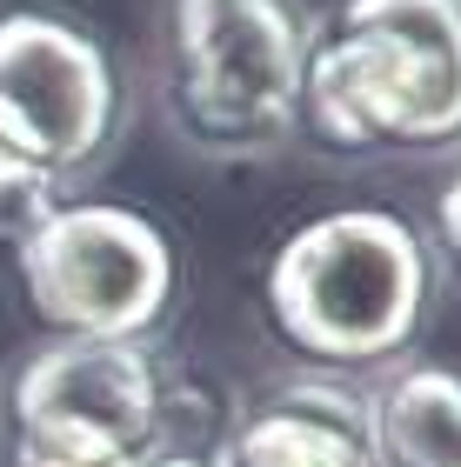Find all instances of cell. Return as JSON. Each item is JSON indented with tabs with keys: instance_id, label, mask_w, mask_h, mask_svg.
Here are the masks:
<instances>
[{
	"instance_id": "8",
	"label": "cell",
	"mask_w": 461,
	"mask_h": 467,
	"mask_svg": "<svg viewBox=\"0 0 461 467\" xmlns=\"http://www.w3.org/2000/svg\"><path fill=\"white\" fill-rule=\"evenodd\" d=\"M374 467H461V374L408 368L368 400Z\"/></svg>"
},
{
	"instance_id": "10",
	"label": "cell",
	"mask_w": 461,
	"mask_h": 467,
	"mask_svg": "<svg viewBox=\"0 0 461 467\" xmlns=\"http://www.w3.org/2000/svg\"><path fill=\"white\" fill-rule=\"evenodd\" d=\"M148 467H221V454H167V448H154Z\"/></svg>"
},
{
	"instance_id": "9",
	"label": "cell",
	"mask_w": 461,
	"mask_h": 467,
	"mask_svg": "<svg viewBox=\"0 0 461 467\" xmlns=\"http://www.w3.org/2000/svg\"><path fill=\"white\" fill-rule=\"evenodd\" d=\"M435 221H442V241H448L455 267H461V174L442 187V201H435Z\"/></svg>"
},
{
	"instance_id": "4",
	"label": "cell",
	"mask_w": 461,
	"mask_h": 467,
	"mask_svg": "<svg viewBox=\"0 0 461 467\" xmlns=\"http://www.w3.org/2000/svg\"><path fill=\"white\" fill-rule=\"evenodd\" d=\"M20 287L60 341H141L174 301V247L114 201L40 207L20 234Z\"/></svg>"
},
{
	"instance_id": "2",
	"label": "cell",
	"mask_w": 461,
	"mask_h": 467,
	"mask_svg": "<svg viewBox=\"0 0 461 467\" xmlns=\"http://www.w3.org/2000/svg\"><path fill=\"white\" fill-rule=\"evenodd\" d=\"M428 314V254L408 221L341 207L295 227L267 261V321L295 354L368 368L414 341Z\"/></svg>"
},
{
	"instance_id": "1",
	"label": "cell",
	"mask_w": 461,
	"mask_h": 467,
	"mask_svg": "<svg viewBox=\"0 0 461 467\" xmlns=\"http://www.w3.org/2000/svg\"><path fill=\"white\" fill-rule=\"evenodd\" d=\"M301 114L334 147L461 134V0H348L301 67Z\"/></svg>"
},
{
	"instance_id": "7",
	"label": "cell",
	"mask_w": 461,
	"mask_h": 467,
	"mask_svg": "<svg viewBox=\"0 0 461 467\" xmlns=\"http://www.w3.org/2000/svg\"><path fill=\"white\" fill-rule=\"evenodd\" d=\"M221 467H374L368 454V408L341 388L281 394L221 448Z\"/></svg>"
},
{
	"instance_id": "5",
	"label": "cell",
	"mask_w": 461,
	"mask_h": 467,
	"mask_svg": "<svg viewBox=\"0 0 461 467\" xmlns=\"http://www.w3.org/2000/svg\"><path fill=\"white\" fill-rule=\"evenodd\" d=\"M114 127V67L54 14L0 20V194H47Z\"/></svg>"
},
{
	"instance_id": "6",
	"label": "cell",
	"mask_w": 461,
	"mask_h": 467,
	"mask_svg": "<svg viewBox=\"0 0 461 467\" xmlns=\"http://www.w3.org/2000/svg\"><path fill=\"white\" fill-rule=\"evenodd\" d=\"M161 380L134 341H54L14 380V467H148Z\"/></svg>"
},
{
	"instance_id": "3",
	"label": "cell",
	"mask_w": 461,
	"mask_h": 467,
	"mask_svg": "<svg viewBox=\"0 0 461 467\" xmlns=\"http://www.w3.org/2000/svg\"><path fill=\"white\" fill-rule=\"evenodd\" d=\"M301 67L281 0H174V108L215 154H275L301 120Z\"/></svg>"
}]
</instances>
